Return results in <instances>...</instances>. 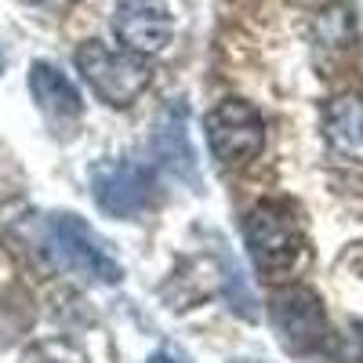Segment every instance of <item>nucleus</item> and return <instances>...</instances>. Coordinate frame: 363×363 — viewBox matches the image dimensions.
<instances>
[{"instance_id":"5","label":"nucleus","mask_w":363,"mask_h":363,"mask_svg":"<svg viewBox=\"0 0 363 363\" xmlns=\"http://www.w3.org/2000/svg\"><path fill=\"white\" fill-rule=\"evenodd\" d=\"M269 320L280 335V345L291 356L316 352L327 342V313L316 291L309 287H280L269 298Z\"/></svg>"},{"instance_id":"4","label":"nucleus","mask_w":363,"mask_h":363,"mask_svg":"<svg viewBox=\"0 0 363 363\" xmlns=\"http://www.w3.org/2000/svg\"><path fill=\"white\" fill-rule=\"evenodd\" d=\"M207 145L222 167H244L251 164L265 145V120L251 102L225 99L203 116Z\"/></svg>"},{"instance_id":"6","label":"nucleus","mask_w":363,"mask_h":363,"mask_svg":"<svg viewBox=\"0 0 363 363\" xmlns=\"http://www.w3.org/2000/svg\"><path fill=\"white\" fill-rule=\"evenodd\" d=\"M91 196L113 218H138L153 207V171L135 160H99L91 167Z\"/></svg>"},{"instance_id":"7","label":"nucleus","mask_w":363,"mask_h":363,"mask_svg":"<svg viewBox=\"0 0 363 363\" xmlns=\"http://www.w3.org/2000/svg\"><path fill=\"white\" fill-rule=\"evenodd\" d=\"M113 33L135 55H160L171 44L174 18L164 0H116Z\"/></svg>"},{"instance_id":"9","label":"nucleus","mask_w":363,"mask_h":363,"mask_svg":"<svg viewBox=\"0 0 363 363\" xmlns=\"http://www.w3.org/2000/svg\"><path fill=\"white\" fill-rule=\"evenodd\" d=\"M153 157L174 178L196 182V153H193V142L186 131V106H167L160 113L157 131H153Z\"/></svg>"},{"instance_id":"10","label":"nucleus","mask_w":363,"mask_h":363,"mask_svg":"<svg viewBox=\"0 0 363 363\" xmlns=\"http://www.w3.org/2000/svg\"><path fill=\"white\" fill-rule=\"evenodd\" d=\"M320 120H323V135L330 149H338L342 157L363 160V99L359 95L327 99Z\"/></svg>"},{"instance_id":"11","label":"nucleus","mask_w":363,"mask_h":363,"mask_svg":"<svg viewBox=\"0 0 363 363\" xmlns=\"http://www.w3.org/2000/svg\"><path fill=\"white\" fill-rule=\"evenodd\" d=\"M22 4L40 8V11H66V8H73V4H77V0H22Z\"/></svg>"},{"instance_id":"1","label":"nucleus","mask_w":363,"mask_h":363,"mask_svg":"<svg viewBox=\"0 0 363 363\" xmlns=\"http://www.w3.org/2000/svg\"><path fill=\"white\" fill-rule=\"evenodd\" d=\"M29 247L51 269L69 272V277H80L91 284H120L124 280V269L109 255V244L84 218L69 215V211L44 215L29 229Z\"/></svg>"},{"instance_id":"8","label":"nucleus","mask_w":363,"mask_h":363,"mask_svg":"<svg viewBox=\"0 0 363 363\" xmlns=\"http://www.w3.org/2000/svg\"><path fill=\"white\" fill-rule=\"evenodd\" d=\"M29 95H33L37 109L48 116L51 128H73L80 113H84V102L77 95V87L62 77V69H55L51 62H37L29 69Z\"/></svg>"},{"instance_id":"2","label":"nucleus","mask_w":363,"mask_h":363,"mask_svg":"<svg viewBox=\"0 0 363 363\" xmlns=\"http://www.w3.org/2000/svg\"><path fill=\"white\" fill-rule=\"evenodd\" d=\"M244 236L255 269L265 280H284L306 251V225L291 200H262L247 211Z\"/></svg>"},{"instance_id":"3","label":"nucleus","mask_w":363,"mask_h":363,"mask_svg":"<svg viewBox=\"0 0 363 363\" xmlns=\"http://www.w3.org/2000/svg\"><path fill=\"white\" fill-rule=\"evenodd\" d=\"M77 69L87 80V87L113 109L135 106L153 80L145 55H135L128 48H109L102 40H84L77 48Z\"/></svg>"},{"instance_id":"14","label":"nucleus","mask_w":363,"mask_h":363,"mask_svg":"<svg viewBox=\"0 0 363 363\" xmlns=\"http://www.w3.org/2000/svg\"><path fill=\"white\" fill-rule=\"evenodd\" d=\"M236 363H258V359H236Z\"/></svg>"},{"instance_id":"13","label":"nucleus","mask_w":363,"mask_h":363,"mask_svg":"<svg viewBox=\"0 0 363 363\" xmlns=\"http://www.w3.org/2000/svg\"><path fill=\"white\" fill-rule=\"evenodd\" d=\"M0 69H4V51H0Z\"/></svg>"},{"instance_id":"12","label":"nucleus","mask_w":363,"mask_h":363,"mask_svg":"<svg viewBox=\"0 0 363 363\" xmlns=\"http://www.w3.org/2000/svg\"><path fill=\"white\" fill-rule=\"evenodd\" d=\"M149 363H189L182 352H174V349H160V352H153L149 356Z\"/></svg>"}]
</instances>
